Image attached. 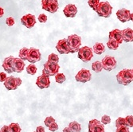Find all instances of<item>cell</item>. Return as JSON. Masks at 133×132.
<instances>
[{"mask_svg": "<svg viewBox=\"0 0 133 132\" xmlns=\"http://www.w3.org/2000/svg\"><path fill=\"white\" fill-rule=\"evenodd\" d=\"M116 80L119 85L124 86L128 85L131 82L133 81V74L131 69H123L117 73Z\"/></svg>", "mask_w": 133, "mask_h": 132, "instance_id": "6da1fadb", "label": "cell"}, {"mask_svg": "<svg viewBox=\"0 0 133 132\" xmlns=\"http://www.w3.org/2000/svg\"><path fill=\"white\" fill-rule=\"evenodd\" d=\"M95 11L100 17L109 18L112 11V6L108 2H100Z\"/></svg>", "mask_w": 133, "mask_h": 132, "instance_id": "7a4b0ae2", "label": "cell"}, {"mask_svg": "<svg viewBox=\"0 0 133 132\" xmlns=\"http://www.w3.org/2000/svg\"><path fill=\"white\" fill-rule=\"evenodd\" d=\"M67 41L70 48L71 53H74L78 52L80 47L81 45V38L77 34L69 35L67 38Z\"/></svg>", "mask_w": 133, "mask_h": 132, "instance_id": "3957f363", "label": "cell"}, {"mask_svg": "<svg viewBox=\"0 0 133 132\" xmlns=\"http://www.w3.org/2000/svg\"><path fill=\"white\" fill-rule=\"evenodd\" d=\"M60 69V65L58 63H53L47 61L44 65V68L42 70V74H45L48 77L55 76L57 73H58Z\"/></svg>", "mask_w": 133, "mask_h": 132, "instance_id": "277c9868", "label": "cell"}, {"mask_svg": "<svg viewBox=\"0 0 133 132\" xmlns=\"http://www.w3.org/2000/svg\"><path fill=\"white\" fill-rule=\"evenodd\" d=\"M78 58L81 59L84 62H89L90 61L92 58L93 57V53L91 48L88 46H83L80 48L78 50Z\"/></svg>", "mask_w": 133, "mask_h": 132, "instance_id": "5b68a950", "label": "cell"}, {"mask_svg": "<svg viewBox=\"0 0 133 132\" xmlns=\"http://www.w3.org/2000/svg\"><path fill=\"white\" fill-rule=\"evenodd\" d=\"M22 80L19 77H8L6 80L3 82L4 86L7 90H16L21 85H22Z\"/></svg>", "mask_w": 133, "mask_h": 132, "instance_id": "8992f818", "label": "cell"}, {"mask_svg": "<svg viewBox=\"0 0 133 132\" xmlns=\"http://www.w3.org/2000/svg\"><path fill=\"white\" fill-rule=\"evenodd\" d=\"M42 59V54L39 51V50L35 49V48H30L28 50L27 54V61L30 64H34L41 61Z\"/></svg>", "mask_w": 133, "mask_h": 132, "instance_id": "52a82bcc", "label": "cell"}, {"mask_svg": "<svg viewBox=\"0 0 133 132\" xmlns=\"http://www.w3.org/2000/svg\"><path fill=\"white\" fill-rule=\"evenodd\" d=\"M102 66L103 68L108 72L112 71V69H114L116 66V61L115 57H112V56H106L103 58L102 60Z\"/></svg>", "mask_w": 133, "mask_h": 132, "instance_id": "ba28073f", "label": "cell"}, {"mask_svg": "<svg viewBox=\"0 0 133 132\" xmlns=\"http://www.w3.org/2000/svg\"><path fill=\"white\" fill-rule=\"evenodd\" d=\"M75 79L77 82L86 83L92 79V74L89 70L85 69V68H82L77 73Z\"/></svg>", "mask_w": 133, "mask_h": 132, "instance_id": "9c48e42d", "label": "cell"}, {"mask_svg": "<svg viewBox=\"0 0 133 132\" xmlns=\"http://www.w3.org/2000/svg\"><path fill=\"white\" fill-rule=\"evenodd\" d=\"M89 132H105L104 126L97 119H92L89 123Z\"/></svg>", "mask_w": 133, "mask_h": 132, "instance_id": "30bf717a", "label": "cell"}, {"mask_svg": "<svg viewBox=\"0 0 133 132\" xmlns=\"http://www.w3.org/2000/svg\"><path fill=\"white\" fill-rule=\"evenodd\" d=\"M56 49L57 50L60 54H69L71 52L67 38L66 39L64 38V39L58 41L56 45Z\"/></svg>", "mask_w": 133, "mask_h": 132, "instance_id": "8fae6325", "label": "cell"}, {"mask_svg": "<svg viewBox=\"0 0 133 132\" xmlns=\"http://www.w3.org/2000/svg\"><path fill=\"white\" fill-rule=\"evenodd\" d=\"M24 68H25V63H24L23 60H22L21 58L14 57L11 62V68L13 72L20 73L24 70Z\"/></svg>", "mask_w": 133, "mask_h": 132, "instance_id": "7c38bea8", "label": "cell"}, {"mask_svg": "<svg viewBox=\"0 0 133 132\" xmlns=\"http://www.w3.org/2000/svg\"><path fill=\"white\" fill-rule=\"evenodd\" d=\"M21 22L23 26H25L28 29H31L32 27L34 26L36 24V18L34 15L27 14L26 15H24L21 18Z\"/></svg>", "mask_w": 133, "mask_h": 132, "instance_id": "4fadbf2b", "label": "cell"}, {"mask_svg": "<svg viewBox=\"0 0 133 132\" xmlns=\"http://www.w3.org/2000/svg\"><path fill=\"white\" fill-rule=\"evenodd\" d=\"M36 85L41 89H45L49 88L50 85V77H48L45 74H42L40 77H38L36 80Z\"/></svg>", "mask_w": 133, "mask_h": 132, "instance_id": "5bb4252c", "label": "cell"}, {"mask_svg": "<svg viewBox=\"0 0 133 132\" xmlns=\"http://www.w3.org/2000/svg\"><path fill=\"white\" fill-rule=\"evenodd\" d=\"M130 15H131L130 10L125 8L120 9L116 12V17L121 22H126L130 21Z\"/></svg>", "mask_w": 133, "mask_h": 132, "instance_id": "9a60e30c", "label": "cell"}, {"mask_svg": "<svg viewBox=\"0 0 133 132\" xmlns=\"http://www.w3.org/2000/svg\"><path fill=\"white\" fill-rule=\"evenodd\" d=\"M63 13L67 18H74L77 13V8L74 4H68L65 6Z\"/></svg>", "mask_w": 133, "mask_h": 132, "instance_id": "2e32d148", "label": "cell"}, {"mask_svg": "<svg viewBox=\"0 0 133 132\" xmlns=\"http://www.w3.org/2000/svg\"><path fill=\"white\" fill-rule=\"evenodd\" d=\"M108 37H109V39H113V40L116 41L119 45H121L123 42L122 31L118 29H115V30H112L111 32H109Z\"/></svg>", "mask_w": 133, "mask_h": 132, "instance_id": "e0dca14e", "label": "cell"}, {"mask_svg": "<svg viewBox=\"0 0 133 132\" xmlns=\"http://www.w3.org/2000/svg\"><path fill=\"white\" fill-rule=\"evenodd\" d=\"M122 37L123 41L126 42H131L133 41V30L131 28H127L122 30Z\"/></svg>", "mask_w": 133, "mask_h": 132, "instance_id": "ac0fdd59", "label": "cell"}, {"mask_svg": "<svg viewBox=\"0 0 133 132\" xmlns=\"http://www.w3.org/2000/svg\"><path fill=\"white\" fill-rule=\"evenodd\" d=\"M13 59H14V57L10 56V57L5 58L3 62V68L7 73H13V70L11 68V62H12V60Z\"/></svg>", "mask_w": 133, "mask_h": 132, "instance_id": "d6986e66", "label": "cell"}, {"mask_svg": "<svg viewBox=\"0 0 133 132\" xmlns=\"http://www.w3.org/2000/svg\"><path fill=\"white\" fill-rule=\"evenodd\" d=\"M92 51H93L96 54L101 55V54H102V53L105 51V47H104V45H103V43L97 42V43H96V44L93 45Z\"/></svg>", "mask_w": 133, "mask_h": 132, "instance_id": "ffe728a7", "label": "cell"}, {"mask_svg": "<svg viewBox=\"0 0 133 132\" xmlns=\"http://www.w3.org/2000/svg\"><path fill=\"white\" fill-rule=\"evenodd\" d=\"M68 127L71 132H81V127L80 123H78L77 122H75V121L71 122Z\"/></svg>", "mask_w": 133, "mask_h": 132, "instance_id": "44dd1931", "label": "cell"}, {"mask_svg": "<svg viewBox=\"0 0 133 132\" xmlns=\"http://www.w3.org/2000/svg\"><path fill=\"white\" fill-rule=\"evenodd\" d=\"M119 45V44L113 39H109L107 42V46L108 47V49L111 50H116L118 49Z\"/></svg>", "mask_w": 133, "mask_h": 132, "instance_id": "7402d4cb", "label": "cell"}, {"mask_svg": "<svg viewBox=\"0 0 133 132\" xmlns=\"http://www.w3.org/2000/svg\"><path fill=\"white\" fill-rule=\"evenodd\" d=\"M22 128L20 127L18 123H12L8 126V131L9 132H21Z\"/></svg>", "mask_w": 133, "mask_h": 132, "instance_id": "603a6c76", "label": "cell"}, {"mask_svg": "<svg viewBox=\"0 0 133 132\" xmlns=\"http://www.w3.org/2000/svg\"><path fill=\"white\" fill-rule=\"evenodd\" d=\"M92 69L96 72V73H101L103 69L102 63L101 61H95L92 65Z\"/></svg>", "mask_w": 133, "mask_h": 132, "instance_id": "cb8c5ba5", "label": "cell"}, {"mask_svg": "<svg viewBox=\"0 0 133 132\" xmlns=\"http://www.w3.org/2000/svg\"><path fill=\"white\" fill-rule=\"evenodd\" d=\"M28 50L29 49L27 48L24 47L22 49L20 50L19 51V53H18V56H19V58H21L23 61H27V54H28Z\"/></svg>", "mask_w": 133, "mask_h": 132, "instance_id": "d4e9b609", "label": "cell"}, {"mask_svg": "<svg viewBox=\"0 0 133 132\" xmlns=\"http://www.w3.org/2000/svg\"><path fill=\"white\" fill-rule=\"evenodd\" d=\"M37 70H38L37 67L34 64H30L26 67V73L30 75H34L37 73Z\"/></svg>", "mask_w": 133, "mask_h": 132, "instance_id": "484cf974", "label": "cell"}, {"mask_svg": "<svg viewBox=\"0 0 133 132\" xmlns=\"http://www.w3.org/2000/svg\"><path fill=\"white\" fill-rule=\"evenodd\" d=\"M65 80H66V77L63 73H57L55 75V80L58 84L64 83V81H65Z\"/></svg>", "mask_w": 133, "mask_h": 132, "instance_id": "4316f807", "label": "cell"}, {"mask_svg": "<svg viewBox=\"0 0 133 132\" xmlns=\"http://www.w3.org/2000/svg\"><path fill=\"white\" fill-rule=\"evenodd\" d=\"M54 1V0H42V9L47 11L48 8L50 7V6L53 3Z\"/></svg>", "mask_w": 133, "mask_h": 132, "instance_id": "83f0119b", "label": "cell"}, {"mask_svg": "<svg viewBox=\"0 0 133 132\" xmlns=\"http://www.w3.org/2000/svg\"><path fill=\"white\" fill-rule=\"evenodd\" d=\"M124 126H126L125 118L119 117L116 120V127H124Z\"/></svg>", "mask_w": 133, "mask_h": 132, "instance_id": "f1b7e54d", "label": "cell"}, {"mask_svg": "<svg viewBox=\"0 0 133 132\" xmlns=\"http://www.w3.org/2000/svg\"><path fill=\"white\" fill-rule=\"evenodd\" d=\"M48 61L53 62V63H58L59 62V57L55 53H51L48 57Z\"/></svg>", "mask_w": 133, "mask_h": 132, "instance_id": "f546056e", "label": "cell"}, {"mask_svg": "<svg viewBox=\"0 0 133 132\" xmlns=\"http://www.w3.org/2000/svg\"><path fill=\"white\" fill-rule=\"evenodd\" d=\"M99 3H100V0H89L88 1V4L89 5V6L94 10H96Z\"/></svg>", "mask_w": 133, "mask_h": 132, "instance_id": "4dcf8cb0", "label": "cell"}, {"mask_svg": "<svg viewBox=\"0 0 133 132\" xmlns=\"http://www.w3.org/2000/svg\"><path fill=\"white\" fill-rule=\"evenodd\" d=\"M126 121V126L128 127H133V116L132 115H128L125 117Z\"/></svg>", "mask_w": 133, "mask_h": 132, "instance_id": "1f68e13d", "label": "cell"}, {"mask_svg": "<svg viewBox=\"0 0 133 132\" xmlns=\"http://www.w3.org/2000/svg\"><path fill=\"white\" fill-rule=\"evenodd\" d=\"M55 122V119L52 117V116H49V117H46L45 119V125L47 127H49L52 123H54Z\"/></svg>", "mask_w": 133, "mask_h": 132, "instance_id": "d6a6232c", "label": "cell"}, {"mask_svg": "<svg viewBox=\"0 0 133 132\" xmlns=\"http://www.w3.org/2000/svg\"><path fill=\"white\" fill-rule=\"evenodd\" d=\"M101 123L104 124V125H106V124H108L111 123V118L108 116V115H103L102 118H101Z\"/></svg>", "mask_w": 133, "mask_h": 132, "instance_id": "836d02e7", "label": "cell"}, {"mask_svg": "<svg viewBox=\"0 0 133 132\" xmlns=\"http://www.w3.org/2000/svg\"><path fill=\"white\" fill-rule=\"evenodd\" d=\"M15 23V18L13 17H9L6 19V24L8 26H13Z\"/></svg>", "mask_w": 133, "mask_h": 132, "instance_id": "e575fe53", "label": "cell"}, {"mask_svg": "<svg viewBox=\"0 0 133 132\" xmlns=\"http://www.w3.org/2000/svg\"><path fill=\"white\" fill-rule=\"evenodd\" d=\"M116 132H130V130H129L128 127L124 126V127H117V129L116 130Z\"/></svg>", "mask_w": 133, "mask_h": 132, "instance_id": "d590c367", "label": "cell"}, {"mask_svg": "<svg viewBox=\"0 0 133 132\" xmlns=\"http://www.w3.org/2000/svg\"><path fill=\"white\" fill-rule=\"evenodd\" d=\"M38 22L41 23H45L47 22V16L44 14H41L38 16Z\"/></svg>", "mask_w": 133, "mask_h": 132, "instance_id": "8d00e7d4", "label": "cell"}, {"mask_svg": "<svg viewBox=\"0 0 133 132\" xmlns=\"http://www.w3.org/2000/svg\"><path fill=\"white\" fill-rule=\"evenodd\" d=\"M57 129H58V125L57 124L56 122H54V123H52V124L49 127V130H50V131H52V132L56 131Z\"/></svg>", "mask_w": 133, "mask_h": 132, "instance_id": "74e56055", "label": "cell"}, {"mask_svg": "<svg viewBox=\"0 0 133 132\" xmlns=\"http://www.w3.org/2000/svg\"><path fill=\"white\" fill-rule=\"evenodd\" d=\"M7 78V76L5 73H0V82H4Z\"/></svg>", "mask_w": 133, "mask_h": 132, "instance_id": "f35d334b", "label": "cell"}, {"mask_svg": "<svg viewBox=\"0 0 133 132\" xmlns=\"http://www.w3.org/2000/svg\"><path fill=\"white\" fill-rule=\"evenodd\" d=\"M36 132H45V128L42 126H38L36 128Z\"/></svg>", "mask_w": 133, "mask_h": 132, "instance_id": "ab89813d", "label": "cell"}, {"mask_svg": "<svg viewBox=\"0 0 133 132\" xmlns=\"http://www.w3.org/2000/svg\"><path fill=\"white\" fill-rule=\"evenodd\" d=\"M1 132H9L8 131V126L5 125L1 128Z\"/></svg>", "mask_w": 133, "mask_h": 132, "instance_id": "60d3db41", "label": "cell"}, {"mask_svg": "<svg viewBox=\"0 0 133 132\" xmlns=\"http://www.w3.org/2000/svg\"><path fill=\"white\" fill-rule=\"evenodd\" d=\"M3 15H4V10H3V8L0 7V18H2L3 16Z\"/></svg>", "mask_w": 133, "mask_h": 132, "instance_id": "b9f144b4", "label": "cell"}, {"mask_svg": "<svg viewBox=\"0 0 133 132\" xmlns=\"http://www.w3.org/2000/svg\"><path fill=\"white\" fill-rule=\"evenodd\" d=\"M63 132H71V131H70V130H69V128L68 127H65V128L63 129Z\"/></svg>", "mask_w": 133, "mask_h": 132, "instance_id": "7bdbcfd3", "label": "cell"}, {"mask_svg": "<svg viewBox=\"0 0 133 132\" xmlns=\"http://www.w3.org/2000/svg\"><path fill=\"white\" fill-rule=\"evenodd\" d=\"M130 20L133 22V13H131V14L130 15Z\"/></svg>", "mask_w": 133, "mask_h": 132, "instance_id": "ee69618b", "label": "cell"}, {"mask_svg": "<svg viewBox=\"0 0 133 132\" xmlns=\"http://www.w3.org/2000/svg\"><path fill=\"white\" fill-rule=\"evenodd\" d=\"M131 72H132V74H133V68L131 69Z\"/></svg>", "mask_w": 133, "mask_h": 132, "instance_id": "f6af8a7d", "label": "cell"}, {"mask_svg": "<svg viewBox=\"0 0 133 132\" xmlns=\"http://www.w3.org/2000/svg\"><path fill=\"white\" fill-rule=\"evenodd\" d=\"M0 132H1V130H0Z\"/></svg>", "mask_w": 133, "mask_h": 132, "instance_id": "bcb514c9", "label": "cell"}, {"mask_svg": "<svg viewBox=\"0 0 133 132\" xmlns=\"http://www.w3.org/2000/svg\"><path fill=\"white\" fill-rule=\"evenodd\" d=\"M34 132H36V131H34Z\"/></svg>", "mask_w": 133, "mask_h": 132, "instance_id": "7dc6e473", "label": "cell"}]
</instances>
